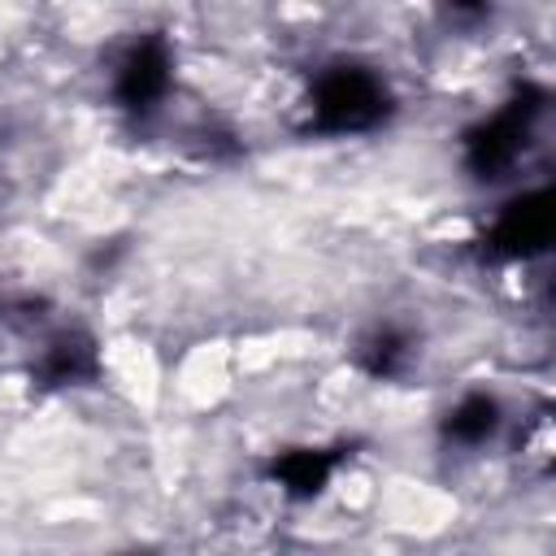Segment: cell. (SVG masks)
I'll list each match as a JSON object with an SVG mask.
<instances>
[{"mask_svg":"<svg viewBox=\"0 0 556 556\" xmlns=\"http://www.w3.org/2000/svg\"><path fill=\"white\" fill-rule=\"evenodd\" d=\"M387 109V91L382 83L361 70V65H334L330 74L317 78V96H313V113L321 126L330 130H361L369 122H378Z\"/></svg>","mask_w":556,"mask_h":556,"instance_id":"obj_1","label":"cell"},{"mask_svg":"<svg viewBox=\"0 0 556 556\" xmlns=\"http://www.w3.org/2000/svg\"><path fill=\"white\" fill-rule=\"evenodd\" d=\"M547 235H552V208H547L543 191H530V195L513 200L495 222V248L513 252V256H526V252L543 248Z\"/></svg>","mask_w":556,"mask_h":556,"instance_id":"obj_2","label":"cell"},{"mask_svg":"<svg viewBox=\"0 0 556 556\" xmlns=\"http://www.w3.org/2000/svg\"><path fill=\"white\" fill-rule=\"evenodd\" d=\"M169 87V56L161 43H139L126 61H122V74H117V96L130 104V109H152Z\"/></svg>","mask_w":556,"mask_h":556,"instance_id":"obj_3","label":"cell"},{"mask_svg":"<svg viewBox=\"0 0 556 556\" xmlns=\"http://www.w3.org/2000/svg\"><path fill=\"white\" fill-rule=\"evenodd\" d=\"M495 426H500V404H495L491 395L473 391V395H465V400L452 408L447 434L460 439V443H482V439H491Z\"/></svg>","mask_w":556,"mask_h":556,"instance_id":"obj_4","label":"cell"}]
</instances>
